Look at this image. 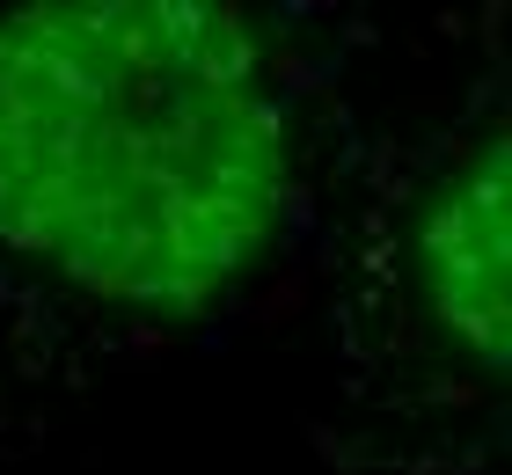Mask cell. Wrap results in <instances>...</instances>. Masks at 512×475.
<instances>
[{
	"label": "cell",
	"instance_id": "cell-1",
	"mask_svg": "<svg viewBox=\"0 0 512 475\" xmlns=\"http://www.w3.org/2000/svg\"><path fill=\"white\" fill-rule=\"evenodd\" d=\"M286 132L264 59L205 0L0 15V242L132 307H205L271 249Z\"/></svg>",
	"mask_w": 512,
	"mask_h": 475
},
{
	"label": "cell",
	"instance_id": "cell-2",
	"mask_svg": "<svg viewBox=\"0 0 512 475\" xmlns=\"http://www.w3.org/2000/svg\"><path fill=\"white\" fill-rule=\"evenodd\" d=\"M512 183H505V139L491 132L461 161V176L439 190L425 220V271H432V307L483 366H505V220H512Z\"/></svg>",
	"mask_w": 512,
	"mask_h": 475
}]
</instances>
